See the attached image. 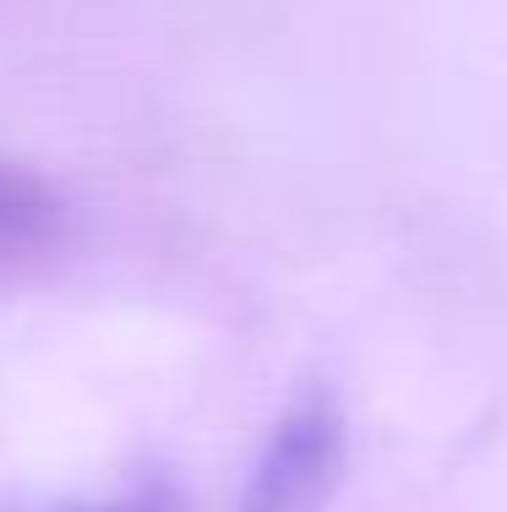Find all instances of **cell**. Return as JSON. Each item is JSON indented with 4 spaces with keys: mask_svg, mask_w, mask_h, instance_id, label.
Segmentation results:
<instances>
[{
    "mask_svg": "<svg viewBox=\"0 0 507 512\" xmlns=\"http://www.w3.org/2000/svg\"><path fill=\"white\" fill-rule=\"evenodd\" d=\"M344 474V414L328 398H306L268 431L240 512H322Z\"/></svg>",
    "mask_w": 507,
    "mask_h": 512,
    "instance_id": "cell-1",
    "label": "cell"
},
{
    "mask_svg": "<svg viewBox=\"0 0 507 512\" xmlns=\"http://www.w3.org/2000/svg\"><path fill=\"white\" fill-rule=\"evenodd\" d=\"M60 202L33 169L0 158V251H33L55 240Z\"/></svg>",
    "mask_w": 507,
    "mask_h": 512,
    "instance_id": "cell-2",
    "label": "cell"
},
{
    "mask_svg": "<svg viewBox=\"0 0 507 512\" xmlns=\"http://www.w3.org/2000/svg\"><path fill=\"white\" fill-rule=\"evenodd\" d=\"M104 512H131V507H104Z\"/></svg>",
    "mask_w": 507,
    "mask_h": 512,
    "instance_id": "cell-3",
    "label": "cell"
}]
</instances>
